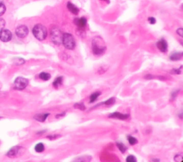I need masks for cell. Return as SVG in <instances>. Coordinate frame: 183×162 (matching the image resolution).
I'll use <instances>...</instances> for the list:
<instances>
[{
    "label": "cell",
    "mask_w": 183,
    "mask_h": 162,
    "mask_svg": "<svg viewBox=\"0 0 183 162\" xmlns=\"http://www.w3.org/2000/svg\"><path fill=\"white\" fill-rule=\"evenodd\" d=\"M34 149H35V151H36V152L41 153V152H42V151H44V144H42V143H39V144H37L36 146H35Z\"/></svg>",
    "instance_id": "16"
},
{
    "label": "cell",
    "mask_w": 183,
    "mask_h": 162,
    "mask_svg": "<svg viewBox=\"0 0 183 162\" xmlns=\"http://www.w3.org/2000/svg\"><path fill=\"white\" fill-rule=\"evenodd\" d=\"M62 76H59V77H57V79H55V81H54V83H53V86L57 89V88H58L60 85H62Z\"/></svg>",
    "instance_id": "17"
},
{
    "label": "cell",
    "mask_w": 183,
    "mask_h": 162,
    "mask_svg": "<svg viewBox=\"0 0 183 162\" xmlns=\"http://www.w3.org/2000/svg\"><path fill=\"white\" fill-rule=\"evenodd\" d=\"M25 152V148L22 146H14L12 147L8 151L7 154V156L10 157V158H15V157H17V156H19Z\"/></svg>",
    "instance_id": "5"
},
{
    "label": "cell",
    "mask_w": 183,
    "mask_h": 162,
    "mask_svg": "<svg viewBox=\"0 0 183 162\" xmlns=\"http://www.w3.org/2000/svg\"><path fill=\"white\" fill-rule=\"evenodd\" d=\"M117 147L119 148V150L121 151V152L123 153V154H124L126 151V150L127 149V148L123 144H122V143H117Z\"/></svg>",
    "instance_id": "20"
},
{
    "label": "cell",
    "mask_w": 183,
    "mask_h": 162,
    "mask_svg": "<svg viewBox=\"0 0 183 162\" xmlns=\"http://www.w3.org/2000/svg\"><path fill=\"white\" fill-rule=\"evenodd\" d=\"M172 73H173V74H180V73H181V72H179L178 69H173V70L172 71Z\"/></svg>",
    "instance_id": "29"
},
{
    "label": "cell",
    "mask_w": 183,
    "mask_h": 162,
    "mask_svg": "<svg viewBox=\"0 0 183 162\" xmlns=\"http://www.w3.org/2000/svg\"><path fill=\"white\" fill-rule=\"evenodd\" d=\"M62 44H63L64 47L66 49H69V50L74 49L76 46L75 40L74 39V37L71 34H69V33L63 34Z\"/></svg>",
    "instance_id": "3"
},
{
    "label": "cell",
    "mask_w": 183,
    "mask_h": 162,
    "mask_svg": "<svg viewBox=\"0 0 183 162\" xmlns=\"http://www.w3.org/2000/svg\"><path fill=\"white\" fill-rule=\"evenodd\" d=\"M148 21H149V22L151 24H154L156 22V19L154 17H149L148 18Z\"/></svg>",
    "instance_id": "27"
},
{
    "label": "cell",
    "mask_w": 183,
    "mask_h": 162,
    "mask_svg": "<svg viewBox=\"0 0 183 162\" xmlns=\"http://www.w3.org/2000/svg\"><path fill=\"white\" fill-rule=\"evenodd\" d=\"M157 47L158 49L162 52H166L167 50V43L164 39H162L160 41H158L157 43Z\"/></svg>",
    "instance_id": "9"
},
{
    "label": "cell",
    "mask_w": 183,
    "mask_h": 162,
    "mask_svg": "<svg viewBox=\"0 0 183 162\" xmlns=\"http://www.w3.org/2000/svg\"><path fill=\"white\" fill-rule=\"evenodd\" d=\"M28 84H29V82L27 79L23 78V77H18V78L15 79L14 85H15L16 89L22 90V89H25L26 87H27Z\"/></svg>",
    "instance_id": "6"
},
{
    "label": "cell",
    "mask_w": 183,
    "mask_h": 162,
    "mask_svg": "<svg viewBox=\"0 0 183 162\" xmlns=\"http://www.w3.org/2000/svg\"><path fill=\"white\" fill-rule=\"evenodd\" d=\"M182 53L176 52L170 56V59L172 61H177V60H179L182 58Z\"/></svg>",
    "instance_id": "14"
},
{
    "label": "cell",
    "mask_w": 183,
    "mask_h": 162,
    "mask_svg": "<svg viewBox=\"0 0 183 162\" xmlns=\"http://www.w3.org/2000/svg\"><path fill=\"white\" fill-rule=\"evenodd\" d=\"M16 34L17 36L19 38H25L28 35L29 33V29L27 28V26L25 25L19 26L16 29Z\"/></svg>",
    "instance_id": "8"
},
{
    "label": "cell",
    "mask_w": 183,
    "mask_h": 162,
    "mask_svg": "<svg viewBox=\"0 0 183 162\" xmlns=\"http://www.w3.org/2000/svg\"><path fill=\"white\" fill-rule=\"evenodd\" d=\"M25 61L23 59H21V58H17V59H15V64H25Z\"/></svg>",
    "instance_id": "23"
},
{
    "label": "cell",
    "mask_w": 183,
    "mask_h": 162,
    "mask_svg": "<svg viewBox=\"0 0 183 162\" xmlns=\"http://www.w3.org/2000/svg\"><path fill=\"white\" fill-rule=\"evenodd\" d=\"M0 119H1V117H0Z\"/></svg>",
    "instance_id": "34"
},
{
    "label": "cell",
    "mask_w": 183,
    "mask_h": 162,
    "mask_svg": "<svg viewBox=\"0 0 183 162\" xmlns=\"http://www.w3.org/2000/svg\"><path fill=\"white\" fill-rule=\"evenodd\" d=\"M177 33L179 34L180 36H183V29L182 28H180V29H178L177 30Z\"/></svg>",
    "instance_id": "28"
},
{
    "label": "cell",
    "mask_w": 183,
    "mask_h": 162,
    "mask_svg": "<svg viewBox=\"0 0 183 162\" xmlns=\"http://www.w3.org/2000/svg\"><path fill=\"white\" fill-rule=\"evenodd\" d=\"M0 3H3V0H0Z\"/></svg>",
    "instance_id": "32"
},
{
    "label": "cell",
    "mask_w": 183,
    "mask_h": 162,
    "mask_svg": "<svg viewBox=\"0 0 183 162\" xmlns=\"http://www.w3.org/2000/svg\"><path fill=\"white\" fill-rule=\"evenodd\" d=\"M75 24L79 29H82V28H84L85 26L87 25V19L84 17L76 19L75 20Z\"/></svg>",
    "instance_id": "10"
},
{
    "label": "cell",
    "mask_w": 183,
    "mask_h": 162,
    "mask_svg": "<svg viewBox=\"0 0 183 162\" xmlns=\"http://www.w3.org/2000/svg\"><path fill=\"white\" fill-rule=\"evenodd\" d=\"M104 1H107V0H104Z\"/></svg>",
    "instance_id": "33"
},
{
    "label": "cell",
    "mask_w": 183,
    "mask_h": 162,
    "mask_svg": "<svg viewBox=\"0 0 183 162\" xmlns=\"http://www.w3.org/2000/svg\"><path fill=\"white\" fill-rule=\"evenodd\" d=\"M47 137H48L50 140H52V139H57V137H59V136H57V135H55V136H48Z\"/></svg>",
    "instance_id": "30"
},
{
    "label": "cell",
    "mask_w": 183,
    "mask_h": 162,
    "mask_svg": "<svg viewBox=\"0 0 183 162\" xmlns=\"http://www.w3.org/2000/svg\"><path fill=\"white\" fill-rule=\"evenodd\" d=\"M127 139H128V141H129V144H131V145H135V144H136L138 142L137 139H135V137H132V136H128Z\"/></svg>",
    "instance_id": "19"
},
{
    "label": "cell",
    "mask_w": 183,
    "mask_h": 162,
    "mask_svg": "<svg viewBox=\"0 0 183 162\" xmlns=\"http://www.w3.org/2000/svg\"><path fill=\"white\" fill-rule=\"evenodd\" d=\"M6 11V7L3 3H0V17L2 16Z\"/></svg>",
    "instance_id": "21"
},
{
    "label": "cell",
    "mask_w": 183,
    "mask_h": 162,
    "mask_svg": "<svg viewBox=\"0 0 183 162\" xmlns=\"http://www.w3.org/2000/svg\"><path fill=\"white\" fill-rule=\"evenodd\" d=\"M109 117L121 119V120H125V119H127L129 117V115L128 114H123L119 113V112H115V113H113V114H110V115L109 116Z\"/></svg>",
    "instance_id": "11"
},
{
    "label": "cell",
    "mask_w": 183,
    "mask_h": 162,
    "mask_svg": "<svg viewBox=\"0 0 183 162\" xmlns=\"http://www.w3.org/2000/svg\"><path fill=\"white\" fill-rule=\"evenodd\" d=\"M101 93L100 92H94L93 94H92L90 96V103H92L94 101H95L97 99V98L99 97V96L100 95Z\"/></svg>",
    "instance_id": "18"
},
{
    "label": "cell",
    "mask_w": 183,
    "mask_h": 162,
    "mask_svg": "<svg viewBox=\"0 0 183 162\" xmlns=\"http://www.w3.org/2000/svg\"><path fill=\"white\" fill-rule=\"evenodd\" d=\"M74 107L76 109H79L80 110H84L85 109V106H84V105L82 103V104H76L74 106Z\"/></svg>",
    "instance_id": "25"
},
{
    "label": "cell",
    "mask_w": 183,
    "mask_h": 162,
    "mask_svg": "<svg viewBox=\"0 0 183 162\" xmlns=\"http://www.w3.org/2000/svg\"><path fill=\"white\" fill-rule=\"evenodd\" d=\"M92 51L94 55L100 56L105 52L106 47L103 40L100 37H96L92 40Z\"/></svg>",
    "instance_id": "1"
},
{
    "label": "cell",
    "mask_w": 183,
    "mask_h": 162,
    "mask_svg": "<svg viewBox=\"0 0 183 162\" xmlns=\"http://www.w3.org/2000/svg\"><path fill=\"white\" fill-rule=\"evenodd\" d=\"M67 8H68L69 10L74 15H77L79 13V9L77 7L75 4H73L71 2L67 3Z\"/></svg>",
    "instance_id": "13"
},
{
    "label": "cell",
    "mask_w": 183,
    "mask_h": 162,
    "mask_svg": "<svg viewBox=\"0 0 183 162\" xmlns=\"http://www.w3.org/2000/svg\"><path fill=\"white\" fill-rule=\"evenodd\" d=\"M32 33L35 38L40 41H43L47 38V28L42 24H38L34 26L32 29Z\"/></svg>",
    "instance_id": "2"
},
{
    "label": "cell",
    "mask_w": 183,
    "mask_h": 162,
    "mask_svg": "<svg viewBox=\"0 0 183 162\" xmlns=\"http://www.w3.org/2000/svg\"><path fill=\"white\" fill-rule=\"evenodd\" d=\"M50 114L49 113H44V114H37L36 115L34 116V118L36 119V121L38 122H44L47 118L49 116Z\"/></svg>",
    "instance_id": "12"
},
{
    "label": "cell",
    "mask_w": 183,
    "mask_h": 162,
    "mask_svg": "<svg viewBox=\"0 0 183 162\" xmlns=\"http://www.w3.org/2000/svg\"><path fill=\"white\" fill-rule=\"evenodd\" d=\"M39 76H40V79H42L44 81H48L51 78V75L49 73H47V72H42V73H40Z\"/></svg>",
    "instance_id": "15"
},
{
    "label": "cell",
    "mask_w": 183,
    "mask_h": 162,
    "mask_svg": "<svg viewBox=\"0 0 183 162\" xmlns=\"http://www.w3.org/2000/svg\"><path fill=\"white\" fill-rule=\"evenodd\" d=\"M5 26V21L4 19L0 18V29H3Z\"/></svg>",
    "instance_id": "26"
},
{
    "label": "cell",
    "mask_w": 183,
    "mask_h": 162,
    "mask_svg": "<svg viewBox=\"0 0 183 162\" xmlns=\"http://www.w3.org/2000/svg\"><path fill=\"white\" fill-rule=\"evenodd\" d=\"M126 161L127 162H136L137 161V159L134 156H132V155H130L129 156H127V158H126Z\"/></svg>",
    "instance_id": "24"
},
{
    "label": "cell",
    "mask_w": 183,
    "mask_h": 162,
    "mask_svg": "<svg viewBox=\"0 0 183 162\" xmlns=\"http://www.w3.org/2000/svg\"><path fill=\"white\" fill-rule=\"evenodd\" d=\"M63 34L60 29L57 27H54L51 29L50 38L51 41L56 45H60L62 41Z\"/></svg>",
    "instance_id": "4"
},
{
    "label": "cell",
    "mask_w": 183,
    "mask_h": 162,
    "mask_svg": "<svg viewBox=\"0 0 183 162\" xmlns=\"http://www.w3.org/2000/svg\"><path fill=\"white\" fill-rule=\"evenodd\" d=\"M12 38V34L11 32L6 29H2L0 30V40L4 42H9Z\"/></svg>",
    "instance_id": "7"
},
{
    "label": "cell",
    "mask_w": 183,
    "mask_h": 162,
    "mask_svg": "<svg viewBox=\"0 0 183 162\" xmlns=\"http://www.w3.org/2000/svg\"><path fill=\"white\" fill-rule=\"evenodd\" d=\"M115 98H111V99H108L107 101H104V103H103V104L112 105V104H115Z\"/></svg>",
    "instance_id": "22"
},
{
    "label": "cell",
    "mask_w": 183,
    "mask_h": 162,
    "mask_svg": "<svg viewBox=\"0 0 183 162\" xmlns=\"http://www.w3.org/2000/svg\"><path fill=\"white\" fill-rule=\"evenodd\" d=\"M65 113H62V114H59V115H57L56 116V118H59L60 116H65Z\"/></svg>",
    "instance_id": "31"
}]
</instances>
